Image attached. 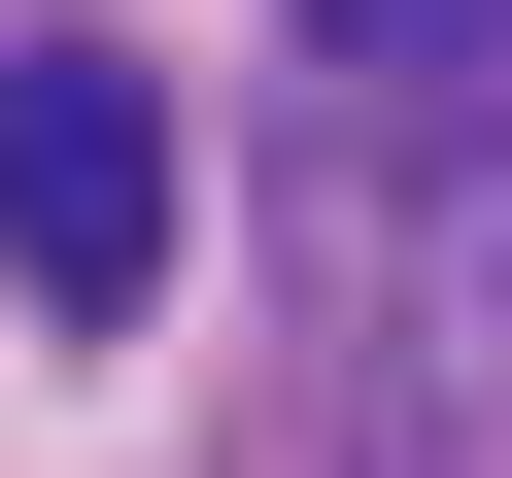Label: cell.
Returning <instances> with one entry per match:
<instances>
[{
	"instance_id": "6da1fadb",
	"label": "cell",
	"mask_w": 512,
	"mask_h": 478,
	"mask_svg": "<svg viewBox=\"0 0 512 478\" xmlns=\"http://www.w3.org/2000/svg\"><path fill=\"white\" fill-rule=\"evenodd\" d=\"M0 308H69V342L171 308V69L137 35H0Z\"/></svg>"
},
{
	"instance_id": "7a4b0ae2",
	"label": "cell",
	"mask_w": 512,
	"mask_h": 478,
	"mask_svg": "<svg viewBox=\"0 0 512 478\" xmlns=\"http://www.w3.org/2000/svg\"><path fill=\"white\" fill-rule=\"evenodd\" d=\"M342 69H512V0H308Z\"/></svg>"
}]
</instances>
